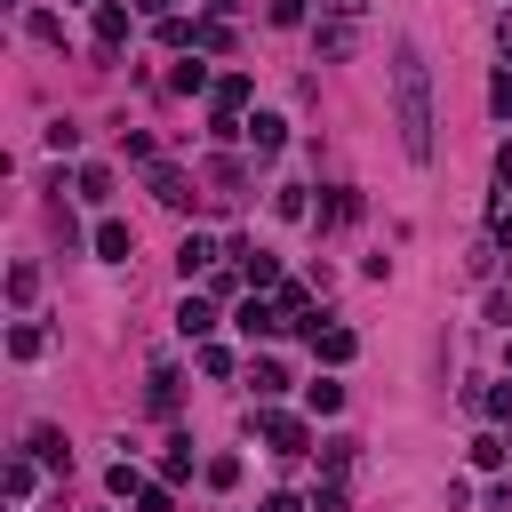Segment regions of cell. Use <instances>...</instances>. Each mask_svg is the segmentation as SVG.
Instances as JSON below:
<instances>
[{
	"label": "cell",
	"mask_w": 512,
	"mask_h": 512,
	"mask_svg": "<svg viewBox=\"0 0 512 512\" xmlns=\"http://www.w3.org/2000/svg\"><path fill=\"white\" fill-rule=\"evenodd\" d=\"M392 128H400L408 160H432V64L416 40L392 48Z\"/></svg>",
	"instance_id": "1"
},
{
	"label": "cell",
	"mask_w": 512,
	"mask_h": 512,
	"mask_svg": "<svg viewBox=\"0 0 512 512\" xmlns=\"http://www.w3.org/2000/svg\"><path fill=\"white\" fill-rule=\"evenodd\" d=\"M232 328H240L248 344H264V336H280V328H288V312H280V304H264V296L248 288V296L232 304Z\"/></svg>",
	"instance_id": "2"
},
{
	"label": "cell",
	"mask_w": 512,
	"mask_h": 512,
	"mask_svg": "<svg viewBox=\"0 0 512 512\" xmlns=\"http://www.w3.org/2000/svg\"><path fill=\"white\" fill-rule=\"evenodd\" d=\"M256 432H264V448H272V456H304V448H312L304 416H280V408H264V416H256Z\"/></svg>",
	"instance_id": "3"
},
{
	"label": "cell",
	"mask_w": 512,
	"mask_h": 512,
	"mask_svg": "<svg viewBox=\"0 0 512 512\" xmlns=\"http://www.w3.org/2000/svg\"><path fill=\"white\" fill-rule=\"evenodd\" d=\"M144 184H152V200H160V208H192V200H200V192H192V176H184L176 160H152V168H144Z\"/></svg>",
	"instance_id": "4"
},
{
	"label": "cell",
	"mask_w": 512,
	"mask_h": 512,
	"mask_svg": "<svg viewBox=\"0 0 512 512\" xmlns=\"http://www.w3.org/2000/svg\"><path fill=\"white\" fill-rule=\"evenodd\" d=\"M312 48H320V64H344V56L360 48V24H336V16H320V32H312Z\"/></svg>",
	"instance_id": "5"
},
{
	"label": "cell",
	"mask_w": 512,
	"mask_h": 512,
	"mask_svg": "<svg viewBox=\"0 0 512 512\" xmlns=\"http://www.w3.org/2000/svg\"><path fill=\"white\" fill-rule=\"evenodd\" d=\"M88 248H96V256H104V264H128V248H136V232H128V224H120V216H104V224H96V232H88Z\"/></svg>",
	"instance_id": "6"
},
{
	"label": "cell",
	"mask_w": 512,
	"mask_h": 512,
	"mask_svg": "<svg viewBox=\"0 0 512 512\" xmlns=\"http://www.w3.org/2000/svg\"><path fill=\"white\" fill-rule=\"evenodd\" d=\"M312 352H320V360H328V368H344V360H352V352H360V336H352V328H336V320H328V328H320V320H312Z\"/></svg>",
	"instance_id": "7"
},
{
	"label": "cell",
	"mask_w": 512,
	"mask_h": 512,
	"mask_svg": "<svg viewBox=\"0 0 512 512\" xmlns=\"http://www.w3.org/2000/svg\"><path fill=\"white\" fill-rule=\"evenodd\" d=\"M216 256H224V248H216L208 232H184V248H176V272H184V280H192V272H216Z\"/></svg>",
	"instance_id": "8"
},
{
	"label": "cell",
	"mask_w": 512,
	"mask_h": 512,
	"mask_svg": "<svg viewBox=\"0 0 512 512\" xmlns=\"http://www.w3.org/2000/svg\"><path fill=\"white\" fill-rule=\"evenodd\" d=\"M128 32H136V24H128V8H120V0H104V8H96V48H128Z\"/></svg>",
	"instance_id": "9"
},
{
	"label": "cell",
	"mask_w": 512,
	"mask_h": 512,
	"mask_svg": "<svg viewBox=\"0 0 512 512\" xmlns=\"http://www.w3.org/2000/svg\"><path fill=\"white\" fill-rule=\"evenodd\" d=\"M168 88H176V96H208V88H216V80H208V64H200V48H192V56L168 72Z\"/></svg>",
	"instance_id": "10"
},
{
	"label": "cell",
	"mask_w": 512,
	"mask_h": 512,
	"mask_svg": "<svg viewBox=\"0 0 512 512\" xmlns=\"http://www.w3.org/2000/svg\"><path fill=\"white\" fill-rule=\"evenodd\" d=\"M248 144H256V152L272 160V152L288 144V120H280V112H256V120H248Z\"/></svg>",
	"instance_id": "11"
},
{
	"label": "cell",
	"mask_w": 512,
	"mask_h": 512,
	"mask_svg": "<svg viewBox=\"0 0 512 512\" xmlns=\"http://www.w3.org/2000/svg\"><path fill=\"white\" fill-rule=\"evenodd\" d=\"M208 328H216V304L208 296H184L176 304V336H208Z\"/></svg>",
	"instance_id": "12"
},
{
	"label": "cell",
	"mask_w": 512,
	"mask_h": 512,
	"mask_svg": "<svg viewBox=\"0 0 512 512\" xmlns=\"http://www.w3.org/2000/svg\"><path fill=\"white\" fill-rule=\"evenodd\" d=\"M304 408H312V416H336V408H344V384H336V376H312V384H304Z\"/></svg>",
	"instance_id": "13"
},
{
	"label": "cell",
	"mask_w": 512,
	"mask_h": 512,
	"mask_svg": "<svg viewBox=\"0 0 512 512\" xmlns=\"http://www.w3.org/2000/svg\"><path fill=\"white\" fill-rule=\"evenodd\" d=\"M152 416H176V368H152V392H144Z\"/></svg>",
	"instance_id": "14"
},
{
	"label": "cell",
	"mask_w": 512,
	"mask_h": 512,
	"mask_svg": "<svg viewBox=\"0 0 512 512\" xmlns=\"http://www.w3.org/2000/svg\"><path fill=\"white\" fill-rule=\"evenodd\" d=\"M160 480H168V488H184V480H192V440H168V456H160Z\"/></svg>",
	"instance_id": "15"
},
{
	"label": "cell",
	"mask_w": 512,
	"mask_h": 512,
	"mask_svg": "<svg viewBox=\"0 0 512 512\" xmlns=\"http://www.w3.org/2000/svg\"><path fill=\"white\" fill-rule=\"evenodd\" d=\"M208 176H216V192H224V200H240V192H248V168H240V160H208Z\"/></svg>",
	"instance_id": "16"
},
{
	"label": "cell",
	"mask_w": 512,
	"mask_h": 512,
	"mask_svg": "<svg viewBox=\"0 0 512 512\" xmlns=\"http://www.w3.org/2000/svg\"><path fill=\"white\" fill-rule=\"evenodd\" d=\"M80 200H96V208L112 200V168H104V160H88V168H80Z\"/></svg>",
	"instance_id": "17"
},
{
	"label": "cell",
	"mask_w": 512,
	"mask_h": 512,
	"mask_svg": "<svg viewBox=\"0 0 512 512\" xmlns=\"http://www.w3.org/2000/svg\"><path fill=\"white\" fill-rule=\"evenodd\" d=\"M312 216H320V224H352V216H360V192H328Z\"/></svg>",
	"instance_id": "18"
},
{
	"label": "cell",
	"mask_w": 512,
	"mask_h": 512,
	"mask_svg": "<svg viewBox=\"0 0 512 512\" xmlns=\"http://www.w3.org/2000/svg\"><path fill=\"white\" fill-rule=\"evenodd\" d=\"M8 352H16V360H40V352H48V336H40L32 320H16V328H8Z\"/></svg>",
	"instance_id": "19"
},
{
	"label": "cell",
	"mask_w": 512,
	"mask_h": 512,
	"mask_svg": "<svg viewBox=\"0 0 512 512\" xmlns=\"http://www.w3.org/2000/svg\"><path fill=\"white\" fill-rule=\"evenodd\" d=\"M32 456H40V464H56V472H64V464H72V448H64V432H48V424H40V432H32Z\"/></svg>",
	"instance_id": "20"
},
{
	"label": "cell",
	"mask_w": 512,
	"mask_h": 512,
	"mask_svg": "<svg viewBox=\"0 0 512 512\" xmlns=\"http://www.w3.org/2000/svg\"><path fill=\"white\" fill-rule=\"evenodd\" d=\"M0 488H8V504H24V496H32V456H8V472H0Z\"/></svg>",
	"instance_id": "21"
},
{
	"label": "cell",
	"mask_w": 512,
	"mask_h": 512,
	"mask_svg": "<svg viewBox=\"0 0 512 512\" xmlns=\"http://www.w3.org/2000/svg\"><path fill=\"white\" fill-rule=\"evenodd\" d=\"M104 488H112V496H128V504H136V496H144V488H152V480H144V472H136V464H112V472H104Z\"/></svg>",
	"instance_id": "22"
},
{
	"label": "cell",
	"mask_w": 512,
	"mask_h": 512,
	"mask_svg": "<svg viewBox=\"0 0 512 512\" xmlns=\"http://www.w3.org/2000/svg\"><path fill=\"white\" fill-rule=\"evenodd\" d=\"M192 48H200V56H224V48H232V24H224V16H208V24H200V40H192Z\"/></svg>",
	"instance_id": "23"
},
{
	"label": "cell",
	"mask_w": 512,
	"mask_h": 512,
	"mask_svg": "<svg viewBox=\"0 0 512 512\" xmlns=\"http://www.w3.org/2000/svg\"><path fill=\"white\" fill-rule=\"evenodd\" d=\"M272 208H280L288 224H304V216H312V200H304V184H280V192H272Z\"/></svg>",
	"instance_id": "24"
},
{
	"label": "cell",
	"mask_w": 512,
	"mask_h": 512,
	"mask_svg": "<svg viewBox=\"0 0 512 512\" xmlns=\"http://www.w3.org/2000/svg\"><path fill=\"white\" fill-rule=\"evenodd\" d=\"M248 376H256V392H264V400H272V392H288V368H280V360H256Z\"/></svg>",
	"instance_id": "25"
},
{
	"label": "cell",
	"mask_w": 512,
	"mask_h": 512,
	"mask_svg": "<svg viewBox=\"0 0 512 512\" xmlns=\"http://www.w3.org/2000/svg\"><path fill=\"white\" fill-rule=\"evenodd\" d=\"M352 448H360V440H344V432H336V440H320V448H312V456H320V464H328V472H344V464H352Z\"/></svg>",
	"instance_id": "26"
},
{
	"label": "cell",
	"mask_w": 512,
	"mask_h": 512,
	"mask_svg": "<svg viewBox=\"0 0 512 512\" xmlns=\"http://www.w3.org/2000/svg\"><path fill=\"white\" fill-rule=\"evenodd\" d=\"M200 472H208V488H240V456H208Z\"/></svg>",
	"instance_id": "27"
},
{
	"label": "cell",
	"mask_w": 512,
	"mask_h": 512,
	"mask_svg": "<svg viewBox=\"0 0 512 512\" xmlns=\"http://www.w3.org/2000/svg\"><path fill=\"white\" fill-rule=\"evenodd\" d=\"M488 112H496V120H512V64L488 80Z\"/></svg>",
	"instance_id": "28"
},
{
	"label": "cell",
	"mask_w": 512,
	"mask_h": 512,
	"mask_svg": "<svg viewBox=\"0 0 512 512\" xmlns=\"http://www.w3.org/2000/svg\"><path fill=\"white\" fill-rule=\"evenodd\" d=\"M8 296H16V304H32V296H40V272H32V264H16V272H8Z\"/></svg>",
	"instance_id": "29"
},
{
	"label": "cell",
	"mask_w": 512,
	"mask_h": 512,
	"mask_svg": "<svg viewBox=\"0 0 512 512\" xmlns=\"http://www.w3.org/2000/svg\"><path fill=\"white\" fill-rule=\"evenodd\" d=\"M304 504H312V512H344V480H320Z\"/></svg>",
	"instance_id": "30"
},
{
	"label": "cell",
	"mask_w": 512,
	"mask_h": 512,
	"mask_svg": "<svg viewBox=\"0 0 512 512\" xmlns=\"http://www.w3.org/2000/svg\"><path fill=\"white\" fill-rule=\"evenodd\" d=\"M480 408H488L496 424H512V384H488V392H480Z\"/></svg>",
	"instance_id": "31"
},
{
	"label": "cell",
	"mask_w": 512,
	"mask_h": 512,
	"mask_svg": "<svg viewBox=\"0 0 512 512\" xmlns=\"http://www.w3.org/2000/svg\"><path fill=\"white\" fill-rule=\"evenodd\" d=\"M136 512H176V488H168V480H152V488L136 496Z\"/></svg>",
	"instance_id": "32"
},
{
	"label": "cell",
	"mask_w": 512,
	"mask_h": 512,
	"mask_svg": "<svg viewBox=\"0 0 512 512\" xmlns=\"http://www.w3.org/2000/svg\"><path fill=\"white\" fill-rule=\"evenodd\" d=\"M200 376H232V352L224 344H200Z\"/></svg>",
	"instance_id": "33"
},
{
	"label": "cell",
	"mask_w": 512,
	"mask_h": 512,
	"mask_svg": "<svg viewBox=\"0 0 512 512\" xmlns=\"http://www.w3.org/2000/svg\"><path fill=\"white\" fill-rule=\"evenodd\" d=\"M472 464H480V472H496V464H504V440H488V432H480V440H472Z\"/></svg>",
	"instance_id": "34"
},
{
	"label": "cell",
	"mask_w": 512,
	"mask_h": 512,
	"mask_svg": "<svg viewBox=\"0 0 512 512\" xmlns=\"http://www.w3.org/2000/svg\"><path fill=\"white\" fill-rule=\"evenodd\" d=\"M320 16H336V24H360V16H368V0H320Z\"/></svg>",
	"instance_id": "35"
},
{
	"label": "cell",
	"mask_w": 512,
	"mask_h": 512,
	"mask_svg": "<svg viewBox=\"0 0 512 512\" xmlns=\"http://www.w3.org/2000/svg\"><path fill=\"white\" fill-rule=\"evenodd\" d=\"M272 24H280V32H296V24H304V0H272Z\"/></svg>",
	"instance_id": "36"
},
{
	"label": "cell",
	"mask_w": 512,
	"mask_h": 512,
	"mask_svg": "<svg viewBox=\"0 0 512 512\" xmlns=\"http://www.w3.org/2000/svg\"><path fill=\"white\" fill-rule=\"evenodd\" d=\"M488 232H496V248H504V256H512V200H504V208H496V224H488Z\"/></svg>",
	"instance_id": "37"
},
{
	"label": "cell",
	"mask_w": 512,
	"mask_h": 512,
	"mask_svg": "<svg viewBox=\"0 0 512 512\" xmlns=\"http://www.w3.org/2000/svg\"><path fill=\"white\" fill-rule=\"evenodd\" d=\"M488 320H496V328H512V296H488Z\"/></svg>",
	"instance_id": "38"
},
{
	"label": "cell",
	"mask_w": 512,
	"mask_h": 512,
	"mask_svg": "<svg viewBox=\"0 0 512 512\" xmlns=\"http://www.w3.org/2000/svg\"><path fill=\"white\" fill-rule=\"evenodd\" d=\"M264 512H312L304 496H264Z\"/></svg>",
	"instance_id": "39"
},
{
	"label": "cell",
	"mask_w": 512,
	"mask_h": 512,
	"mask_svg": "<svg viewBox=\"0 0 512 512\" xmlns=\"http://www.w3.org/2000/svg\"><path fill=\"white\" fill-rule=\"evenodd\" d=\"M496 184H504V192H512V144H504V152H496Z\"/></svg>",
	"instance_id": "40"
},
{
	"label": "cell",
	"mask_w": 512,
	"mask_h": 512,
	"mask_svg": "<svg viewBox=\"0 0 512 512\" xmlns=\"http://www.w3.org/2000/svg\"><path fill=\"white\" fill-rule=\"evenodd\" d=\"M496 48H504V56H512V8H504V16H496Z\"/></svg>",
	"instance_id": "41"
},
{
	"label": "cell",
	"mask_w": 512,
	"mask_h": 512,
	"mask_svg": "<svg viewBox=\"0 0 512 512\" xmlns=\"http://www.w3.org/2000/svg\"><path fill=\"white\" fill-rule=\"evenodd\" d=\"M136 8H144V16H176V0H136Z\"/></svg>",
	"instance_id": "42"
},
{
	"label": "cell",
	"mask_w": 512,
	"mask_h": 512,
	"mask_svg": "<svg viewBox=\"0 0 512 512\" xmlns=\"http://www.w3.org/2000/svg\"><path fill=\"white\" fill-rule=\"evenodd\" d=\"M504 368H512V352H504Z\"/></svg>",
	"instance_id": "43"
},
{
	"label": "cell",
	"mask_w": 512,
	"mask_h": 512,
	"mask_svg": "<svg viewBox=\"0 0 512 512\" xmlns=\"http://www.w3.org/2000/svg\"><path fill=\"white\" fill-rule=\"evenodd\" d=\"M88 8H104V0H88Z\"/></svg>",
	"instance_id": "44"
}]
</instances>
